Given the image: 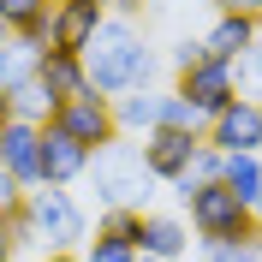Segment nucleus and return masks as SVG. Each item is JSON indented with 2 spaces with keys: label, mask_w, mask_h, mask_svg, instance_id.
Listing matches in <instances>:
<instances>
[{
  "label": "nucleus",
  "mask_w": 262,
  "mask_h": 262,
  "mask_svg": "<svg viewBox=\"0 0 262 262\" xmlns=\"http://www.w3.org/2000/svg\"><path fill=\"white\" fill-rule=\"evenodd\" d=\"M155 72H161V60H155V48L143 42L137 18L107 12V18H101V30L90 36V48H83V78H90V90H96V96L149 90Z\"/></svg>",
  "instance_id": "1"
},
{
  "label": "nucleus",
  "mask_w": 262,
  "mask_h": 262,
  "mask_svg": "<svg viewBox=\"0 0 262 262\" xmlns=\"http://www.w3.org/2000/svg\"><path fill=\"white\" fill-rule=\"evenodd\" d=\"M83 179L96 185V203H101V209H143L149 196H155V179H149V167H143L137 137L101 143L96 155H90V173H83Z\"/></svg>",
  "instance_id": "2"
},
{
  "label": "nucleus",
  "mask_w": 262,
  "mask_h": 262,
  "mask_svg": "<svg viewBox=\"0 0 262 262\" xmlns=\"http://www.w3.org/2000/svg\"><path fill=\"white\" fill-rule=\"evenodd\" d=\"M24 221H30L42 256H48V250H83V238H90V214H83L78 196L60 191V185H36V191L24 196Z\"/></svg>",
  "instance_id": "3"
},
{
  "label": "nucleus",
  "mask_w": 262,
  "mask_h": 262,
  "mask_svg": "<svg viewBox=\"0 0 262 262\" xmlns=\"http://www.w3.org/2000/svg\"><path fill=\"white\" fill-rule=\"evenodd\" d=\"M185 214H191V238H196V245H232V238H250V232H256L250 203H238L227 185L191 191V196H185Z\"/></svg>",
  "instance_id": "4"
},
{
  "label": "nucleus",
  "mask_w": 262,
  "mask_h": 262,
  "mask_svg": "<svg viewBox=\"0 0 262 262\" xmlns=\"http://www.w3.org/2000/svg\"><path fill=\"white\" fill-rule=\"evenodd\" d=\"M48 125H60L66 137H78L83 149H101V143H114V137H119V125H114V96H96V90L66 96L60 107H54Z\"/></svg>",
  "instance_id": "5"
},
{
  "label": "nucleus",
  "mask_w": 262,
  "mask_h": 262,
  "mask_svg": "<svg viewBox=\"0 0 262 262\" xmlns=\"http://www.w3.org/2000/svg\"><path fill=\"white\" fill-rule=\"evenodd\" d=\"M221 155H262V101L238 96L227 101L221 114H209V131H203Z\"/></svg>",
  "instance_id": "6"
},
{
  "label": "nucleus",
  "mask_w": 262,
  "mask_h": 262,
  "mask_svg": "<svg viewBox=\"0 0 262 262\" xmlns=\"http://www.w3.org/2000/svg\"><path fill=\"white\" fill-rule=\"evenodd\" d=\"M101 18H107V0H54L48 6V30H42V48L83 54L90 36L101 30Z\"/></svg>",
  "instance_id": "7"
},
{
  "label": "nucleus",
  "mask_w": 262,
  "mask_h": 262,
  "mask_svg": "<svg viewBox=\"0 0 262 262\" xmlns=\"http://www.w3.org/2000/svg\"><path fill=\"white\" fill-rule=\"evenodd\" d=\"M191 107H203V114H221L227 101H238V66L232 60H196L191 72H179V83H173Z\"/></svg>",
  "instance_id": "8"
},
{
  "label": "nucleus",
  "mask_w": 262,
  "mask_h": 262,
  "mask_svg": "<svg viewBox=\"0 0 262 262\" xmlns=\"http://www.w3.org/2000/svg\"><path fill=\"white\" fill-rule=\"evenodd\" d=\"M0 167H6L24 191H36V185H42V125L6 119V125H0Z\"/></svg>",
  "instance_id": "9"
},
{
  "label": "nucleus",
  "mask_w": 262,
  "mask_h": 262,
  "mask_svg": "<svg viewBox=\"0 0 262 262\" xmlns=\"http://www.w3.org/2000/svg\"><path fill=\"white\" fill-rule=\"evenodd\" d=\"M196 143H203V137H191V131H167V125H155V131H143V137H137L143 167H149V179H155V185H173V179H179L185 167H191Z\"/></svg>",
  "instance_id": "10"
},
{
  "label": "nucleus",
  "mask_w": 262,
  "mask_h": 262,
  "mask_svg": "<svg viewBox=\"0 0 262 262\" xmlns=\"http://www.w3.org/2000/svg\"><path fill=\"white\" fill-rule=\"evenodd\" d=\"M90 155H96V149H83L78 137H66L60 125H42V185H60V191L83 185Z\"/></svg>",
  "instance_id": "11"
},
{
  "label": "nucleus",
  "mask_w": 262,
  "mask_h": 262,
  "mask_svg": "<svg viewBox=\"0 0 262 262\" xmlns=\"http://www.w3.org/2000/svg\"><path fill=\"white\" fill-rule=\"evenodd\" d=\"M191 221H179V214H155L143 209V238H137V250L143 256H161V262H185L191 256Z\"/></svg>",
  "instance_id": "12"
},
{
  "label": "nucleus",
  "mask_w": 262,
  "mask_h": 262,
  "mask_svg": "<svg viewBox=\"0 0 262 262\" xmlns=\"http://www.w3.org/2000/svg\"><path fill=\"white\" fill-rule=\"evenodd\" d=\"M262 18H245V12H214V24L203 30V48H209V60H245V48L256 42Z\"/></svg>",
  "instance_id": "13"
},
{
  "label": "nucleus",
  "mask_w": 262,
  "mask_h": 262,
  "mask_svg": "<svg viewBox=\"0 0 262 262\" xmlns=\"http://www.w3.org/2000/svg\"><path fill=\"white\" fill-rule=\"evenodd\" d=\"M114 125L119 137H143V131L161 125V90L149 83V90H125V96H114Z\"/></svg>",
  "instance_id": "14"
},
{
  "label": "nucleus",
  "mask_w": 262,
  "mask_h": 262,
  "mask_svg": "<svg viewBox=\"0 0 262 262\" xmlns=\"http://www.w3.org/2000/svg\"><path fill=\"white\" fill-rule=\"evenodd\" d=\"M36 78L48 83L60 101H66V96H78V90H90V78H83V54H60V48H42Z\"/></svg>",
  "instance_id": "15"
},
{
  "label": "nucleus",
  "mask_w": 262,
  "mask_h": 262,
  "mask_svg": "<svg viewBox=\"0 0 262 262\" xmlns=\"http://www.w3.org/2000/svg\"><path fill=\"white\" fill-rule=\"evenodd\" d=\"M6 101H12V119H30V125H48V119H54V107H60V96H54L42 78L12 83V90H6Z\"/></svg>",
  "instance_id": "16"
},
{
  "label": "nucleus",
  "mask_w": 262,
  "mask_h": 262,
  "mask_svg": "<svg viewBox=\"0 0 262 262\" xmlns=\"http://www.w3.org/2000/svg\"><path fill=\"white\" fill-rule=\"evenodd\" d=\"M36 66H42V42H36V36H12V42L0 48V90L36 78Z\"/></svg>",
  "instance_id": "17"
},
{
  "label": "nucleus",
  "mask_w": 262,
  "mask_h": 262,
  "mask_svg": "<svg viewBox=\"0 0 262 262\" xmlns=\"http://www.w3.org/2000/svg\"><path fill=\"white\" fill-rule=\"evenodd\" d=\"M221 185H227L238 203H256L262 196V155H227V161H221Z\"/></svg>",
  "instance_id": "18"
},
{
  "label": "nucleus",
  "mask_w": 262,
  "mask_h": 262,
  "mask_svg": "<svg viewBox=\"0 0 262 262\" xmlns=\"http://www.w3.org/2000/svg\"><path fill=\"white\" fill-rule=\"evenodd\" d=\"M221 161H227V155H221V149L203 137V143H196V155H191V167L173 179V191H179V196H191V191H203V185H221Z\"/></svg>",
  "instance_id": "19"
},
{
  "label": "nucleus",
  "mask_w": 262,
  "mask_h": 262,
  "mask_svg": "<svg viewBox=\"0 0 262 262\" xmlns=\"http://www.w3.org/2000/svg\"><path fill=\"white\" fill-rule=\"evenodd\" d=\"M48 6H54V0H0V18L12 24V36H36V42H42V30H48Z\"/></svg>",
  "instance_id": "20"
},
{
  "label": "nucleus",
  "mask_w": 262,
  "mask_h": 262,
  "mask_svg": "<svg viewBox=\"0 0 262 262\" xmlns=\"http://www.w3.org/2000/svg\"><path fill=\"white\" fill-rule=\"evenodd\" d=\"M161 125H167V131H191V137H203V131H209V114L191 107L179 90H161Z\"/></svg>",
  "instance_id": "21"
},
{
  "label": "nucleus",
  "mask_w": 262,
  "mask_h": 262,
  "mask_svg": "<svg viewBox=\"0 0 262 262\" xmlns=\"http://www.w3.org/2000/svg\"><path fill=\"white\" fill-rule=\"evenodd\" d=\"M96 232H107V238H125V245H137V238H143V209H101Z\"/></svg>",
  "instance_id": "22"
},
{
  "label": "nucleus",
  "mask_w": 262,
  "mask_h": 262,
  "mask_svg": "<svg viewBox=\"0 0 262 262\" xmlns=\"http://www.w3.org/2000/svg\"><path fill=\"white\" fill-rule=\"evenodd\" d=\"M203 262H262V227L232 245H203Z\"/></svg>",
  "instance_id": "23"
},
{
  "label": "nucleus",
  "mask_w": 262,
  "mask_h": 262,
  "mask_svg": "<svg viewBox=\"0 0 262 262\" xmlns=\"http://www.w3.org/2000/svg\"><path fill=\"white\" fill-rule=\"evenodd\" d=\"M78 256H83V262H137V245L96 232V238H83V250H78Z\"/></svg>",
  "instance_id": "24"
},
{
  "label": "nucleus",
  "mask_w": 262,
  "mask_h": 262,
  "mask_svg": "<svg viewBox=\"0 0 262 262\" xmlns=\"http://www.w3.org/2000/svg\"><path fill=\"white\" fill-rule=\"evenodd\" d=\"M238 90H250V96L262 101V30H256V42L245 48V60H238Z\"/></svg>",
  "instance_id": "25"
},
{
  "label": "nucleus",
  "mask_w": 262,
  "mask_h": 262,
  "mask_svg": "<svg viewBox=\"0 0 262 262\" xmlns=\"http://www.w3.org/2000/svg\"><path fill=\"white\" fill-rule=\"evenodd\" d=\"M24 185L12 179V173H6V167H0V227H6V221H18V214H24Z\"/></svg>",
  "instance_id": "26"
},
{
  "label": "nucleus",
  "mask_w": 262,
  "mask_h": 262,
  "mask_svg": "<svg viewBox=\"0 0 262 262\" xmlns=\"http://www.w3.org/2000/svg\"><path fill=\"white\" fill-rule=\"evenodd\" d=\"M167 60H173V72H191L196 60H209V48H203V36H179V42H173V54H167Z\"/></svg>",
  "instance_id": "27"
},
{
  "label": "nucleus",
  "mask_w": 262,
  "mask_h": 262,
  "mask_svg": "<svg viewBox=\"0 0 262 262\" xmlns=\"http://www.w3.org/2000/svg\"><path fill=\"white\" fill-rule=\"evenodd\" d=\"M214 12H245V18H262V0H214Z\"/></svg>",
  "instance_id": "28"
},
{
  "label": "nucleus",
  "mask_w": 262,
  "mask_h": 262,
  "mask_svg": "<svg viewBox=\"0 0 262 262\" xmlns=\"http://www.w3.org/2000/svg\"><path fill=\"white\" fill-rule=\"evenodd\" d=\"M12 256H18V245H12V232L0 227V262H12Z\"/></svg>",
  "instance_id": "29"
},
{
  "label": "nucleus",
  "mask_w": 262,
  "mask_h": 262,
  "mask_svg": "<svg viewBox=\"0 0 262 262\" xmlns=\"http://www.w3.org/2000/svg\"><path fill=\"white\" fill-rule=\"evenodd\" d=\"M137 6H143V0H107V12H125V18L137 12Z\"/></svg>",
  "instance_id": "30"
},
{
  "label": "nucleus",
  "mask_w": 262,
  "mask_h": 262,
  "mask_svg": "<svg viewBox=\"0 0 262 262\" xmlns=\"http://www.w3.org/2000/svg\"><path fill=\"white\" fill-rule=\"evenodd\" d=\"M42 262H83V256H78V250H48Z\"/></svg>",
  "instance_id": "31"
},
{
  "label": "nucleus",
  "mask_w": 262,
  "mask_h": 262,
  "mask_svg": "<svg viewBox=\"0 0 262 262\" xmlns=\"http://www.w3.org/2000/svg\"><path fill=\"white\" fill-rule=\"evenodd\" d=\"M6 119H12V101H6V90H0V125H6Z\"/></svg>",
  "instance_id": "32"
},
{
  "label": "nucleus",
  "mask_w": 262,
  "mask_h": 262,
  "mask_svg": "<svg viewBox=\"0 0 262 262\" xmlns=\"http://www.w3.org/2000/svg\"><path fill=\"white\" fill-rule=\"evenodd\" d=\"M6 42H12V24H6V18H0V48H6Z\"/></svg>",
  "instance_id": "33"
},
{
  "label": "nucleus",
  "mask_w": 262,
  "mask_h": 262,
  "mask_svg": "<svg viewBox=\"0 0 262 262\" xmlns=\"http://www.w3.org/2000/svg\"><path fill=\"white\" fill-rule=\"evenodd\" d=\"M250 214H256V227H262V196H256V203H250Z\"/></svg>",
  "instance_id": "34"
},
{
  "label": "nucleus",
  "mask_w": 262,
  "mask_h": 262,
  "mask_svg": "<svg viewBox=\"0 0 262 262\" xmlns=\"http://www.w3.org/2000/svg\"><path fill=\"white\" fill-rule=\"evenodd\" d=\"M137 262H161V256H143V250H137Z\"/></svg>",
  "instance_id": "35"
}]
</instances>
